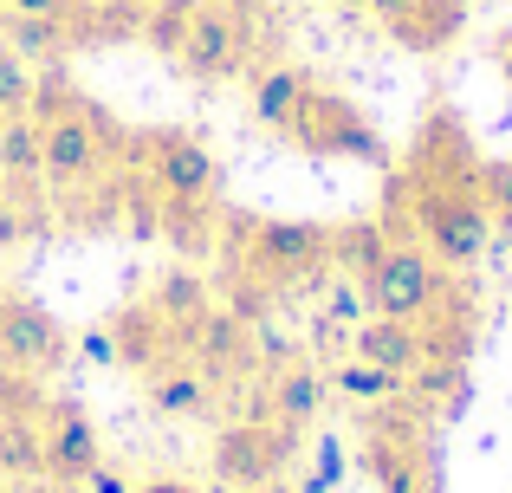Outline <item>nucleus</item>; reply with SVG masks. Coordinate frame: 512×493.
Returning <instances> with one entry per match:
<instances>
[{
    "mask_svg": "<svg viewBox=\"0 0 512 493\" xmlns=\"http://www.w3.org/2000/svg\"><path fill=\"white\" fill-rule=\"evenodd\" d=\"M389 234H415L448 273L474 266L493 241L487 208V156L474 150V130L454 104L415 124V143L402 163H389Z\"/></svg>",
    "mask_w": 512,
    "mask_h": 493,
    "instance_id": "1",
    "label": "nucleus"
},
{
    "mask_svg": "<svg viewBox=\"0 0 512 493\" xmlns=\"http://www.w3.org/2000/svg\"><path fill=\"white\" fill-rule=\"evenodd\" d=\"M338 228L325 221H266V215H234L227 221V273H234V312L266 318V305L312 279L338 273Z\"/></svg>",
    "mask_w": 512,
    "mask_h": 493,
    "instance_id": "2",
    "label": "nucleus"
},
{
    "mask_svg": "<svg viewBox=\"0 0 512 493\" xmlns=\"http://www.w3.org/2000/svg\"><path fill=\"white\" fill-rule=\"evenodd\" d=\"M143 163H150V189L169 241H208L214 215H221V156L188 130H156V137H143Z\"/></svg>",
    "mask_w": 512,
    "mask_h": 493,
    "instance_id": "3",
    "label": "nucleus"
},
{
    "mask_svg": "<svg viewBox=\"0 0 512 493\" xmlns=\"http://www.w3.org/2000/svg\"><path fill=\"white\" fill-rule=\"evenodd\" d=\"M363 474L376 481V493H435L441 468H435V442H428V416H415L409 403H383L363 422Z\"/></svg>",
    "mask_w": 512,
    "mask_h": 493,
    "instance_id": "4",
    "label": "nucleus"
},
{
    "mask_svg": "<svg viewBox=\"0 0 512 493\" xmlns=\"http://www.w3.org/2000/svg\"><path fill=\"white\" fill-rule=\"evenodd\" d=\"M286 143H292V150H305V156H318V163H370V169H389V143H383V130H376V117L363 111L357 98L318 85V78H312V91H305L299 117H292Z\"/></svg>",
    "mask_w": 512,
    "mask_h": 493,
    "instance_id": "5",
    "label": "nucleus"
},
{
    "mask_svg": "<svg viewBox=\"0 0 512 493\" xmlns=\"http://www.w3.org/2000/svg\"><path fill=\"white\" fill-rule=\"evenodd\" d=\"M33 124H39V169L52 189H78L104 169V137L91 130V98L72 85H39L33 98Z\"/></svg>",
    "mask_w": 512,
    "mask_h": 493,
    "instance_id": "6",
    "label": "nucleus"
},
{
    "mask_svg": "<svg viewBox=\"0 0 512 493\" xmlns=\"http://www.w3.org/2000/svg\"><path fill=\"white\" fill-rule=\"evenodd\" d=\"M448 279L454 273L422 241H402V234H396V241L376 253V266L357 279V286H363V305H370V312H383V318H422L428 305L448 292Z\"/></svg>",
    "mask_w": 512,
    "mask_h": 493,
    "instance_id": "7",
    "label": "nucleus"
},
{
    "mask_svg": "<svg viewBox=\"0 0 512 493\" xmlns=\"http://www.w3.org/2000/svg\"><path fill=\"white\" fill-rule=\"evenodd\" d=\"M292 455H299V429H286V422H273V416L227 422L208 448L221 487H273L279 474L292 468Z\"/></svg>",
    "mask_w": 512,
    "mask_h": 493,
    "instance_id": "8",
    "label": "nucleus"
},
{
    "mask_svg": "<svg viewBox=\"0 0 512 493\" xmlns=\"http://www.w3.org/2000/svg\"><path fill=\"white\" fill-rule=\"evenodd\" d=\"M253 59V39H247V13H221V7H201L195 26H188L182 52H175V65H182L195 85H227V78H240Z\"/></svg>",
    "mask_w": 512,
    "mask_h": 493,
    "instance_id": "9",
    "label": "nucleus"
},
{
    "mask_svg": "<svg viewBox=\"0 0 512 493\" xmlns=\"http://www.w3.org/2000/svg\"><path fill=\"white\" fill-rule=\"evenodd\" d=\"M39 461H46V474L65 481V487H85V474L104 461L98 455V422H91L72 396H46V409H39Z\"/></svg>",
    "mask_w": 512,
    "mask_h": 493,
    "instance_id": "10",
    "label": "nucleus"
},
{
    "mask_svg": "<svg viewBox=\"0 0 512 493\" xmlns=\"http://www.w3.org/2000/svg\"><path fill=\"white\" fill-rule=\"evenodd\" d=\"M376 20H383V33L396 39L402 52H415V59H435V52H448L454 39L467 33V13H474V0H376Z\"/></svg>",
    "mask_w": 512,
    "mask_h": 493,
    "instance_id": "11",
    "label": "nucleus"
},
{
    "mask_svg": "<svg viewBox=\"0 0 512 493\" xmlns=\"http://www.w3.org/2000/svg\"><path fill=\"white\" fill-rule=\"evenodd\" d=\"M0 357L39 377V370H59L72 357V338L59 331V318L46 305L20 299V292H0Z\"/></svg>",
    "mask_w": 512,
    "mask_h": 493,
    "instance_id": "12",
    "label": "nucleus"
},
{
    "mask_svg": "<svg viewBox=\"0 0 512 493\" xmlns=\"http://www.w3.org/2000/svg\"><path fill=\"white\" fill-rule=\"evenodd\" d=\"M415 325H422V364H467L480 344V299L461 279H448V292Z\"/></svg>",
    "mask_w": 512,
    "mask_h": 493,
    "instance_id": "13",
    "label": "nucleus"
},
{
    "mask_svg": "<svg viewBox=\"0 0 512 493\" xmlns=\"http://www.w3.org/2000/svg\"><path fill=\"white\" fill-rule=\"evenodd\" d=\"M253 357H260V338H253V325L240 312H208V318L188 325V364H195L208 383L240 377Z\"/></svg>",
    "mask_w": 512,
    "mask_h": 493,
    "instance_id": "14",
    "label": "nucleus"
},
{
    "mask_svg": "<svg viewBox=\"0 0 512 493\" xmlns=\"http://www.w3.org/2000/svg\"><path fill=\"white\" fill-rule=\"evenodd\" d=\"M305 91H312V72H305V65H292V59L260 65V72L247 78V111H253V124L273 130V137H286L292 117H299V104H305Z\"/></svg>",
    "mask_w": 512,
    "mask_h": 493,
    "instance_id": "15",
    "label": "nucleus"
},
{
    "mask_svg": "<svg viewBox=\"0 0 512 493\" xmlns=\"http://www.w3.org/2000/svg\"><path fill=\"white\" fill-rule=\"evenodd\" d=\"M104 331H111V351H117V364L143 370V377H150L156 364H169V357H175V325H169L163 312H156L150 299H143V305H124V312H117Z\"/></svg>",
    "mask_w": 512,
    "mask_h": 493,
    "instance_id": "16",
    "label": "nucleus"
},
{
    "mask_svg": "<svg viewBox=\"0 0 512 493\" xmlns=\"http://www.w3.org/2000/svg\"><path fill=\"white\" fill-rule=\"evenodd\" d=\"M325 396H331V383L318 377L312 364H286V370H273L266 377V396H260V409L253 416H273V422H286V429H312L318 422V409H325Z\"/></svg>",
    "mask_w": 512,
    "mask_h": 493,
    "instance_id": "17",
    "label": "nucleus"
},
{
    "mask_svg": "<svg viewBox=\"0 0 512 493\" xmlns=\"http://www.w3.org/2000/svg\"><path fill=\"white\" fill-rule=\"evenodd\" d=\"M350 357H363V364H383V370H396V377H409V370L422 364V325H415V318H383V312H370L357 331H350Z\"/></svg>",
    "mask_w": 512,
    "mask_h": 493,
    "instance_id": "18",
    "label": "nucleus"
},
{
    "mask_svg": "<svg viewBox=\"0 0 512 493\" xmlns=\"http://www.w3.org/2000/svg\"><path fill=\"white\" fill-rule=\"evenodd\" d=\"M214 396V383L201 377L188 357H169V364H156L150 377H143V403L156 409V416H201Z\"/></svg>",
    "mask_w": 512,
    "mask_h": 493,
    "instance_id": "19",
    "label": "nucleus"
},
{
    "mask_svg": "<svg viewBox=\"0 0 512 493\" xmlns=\"http://www.w3.org/2000/svg\"><path fill=\"white\" fill-rule=\"evenodd\" d=\"M150 305L169 318L175 331H188L195 318H208L214 312V292H208V279L201 273H188V266H175V273L156 279V292H150Z\"/></svg>",
    "mask_w": 512,
    "mask_h": 493,
    "instance_id": "20",
    "label": "nucleus"
},
{
    "mask_svg": "<svg viewBox=\"0 0 512 493\" xmlns=\"http://www.w3.org/2000/svg\"><path fill=\"white\" fill-rule=\"evenodd\" d=\"M0 182H7V189L46 182V169H39V124H33V117H7V124H0Z\"/></svg>",
    "mask_w": 512,
    "mask_h": 493,
    "instance_id": "21",
    "label": "nucleus"
},
{
    "mask_svg": "<svg viewBox=\"0 0 512 493\" xmlns=\"http://www.w3.org/2000/svg\"><path fill=\"white\" fill-rule=\"evenodd\" d=\"M402 383H409V377H396V370H383V364H363V357H350V364H338L331 390L350 396V403H363V409H383V403H396V396H402Z\"/></svg>",
    "mask_w": 512,
    "mask_h": 493,
    "instance_id": "22",
    "label": "nucleus"
},
{
    "mask_svg": "<svg viewBox=\"0 0 512 493\" xmlns=\"http://www.w3.org/2000/svg\"><path fill=\"white\" fill-rule=\"evenodd\" d=\"M7 39L13 52H20V59H59L65 46H72V20H33V13H7Z\"/></svg>",
    "mask_w": 512,
    "mask_h": 493,
    "instance_id": "23",
    "label": "nucleus"
},
{
    "mask_svg": "<svg viewBox=\"0 0 512 493\" xmlns=\"http://www.w3.org/2000/svg\"><path fill=\"white\" fill-rule=\"evenodd\" d=\"M195 13H201V0H156V7L143 13V39H150L163 59H175L182 39H188V26H195Z\"/></svg>",
    "mask_w": 512,
    "mask_h": 493,
    "instance_id": "24",
    "label": "nucleus"
},
{
    "mask_svg": "<svg viewBox=\"0 0 512 493\" xmlns=\"http://www.w3.org/2000/svg\"><path fill=\"white\" fill-rule=\"evenodd\" d=\"M39 409H46V390H39V377L0 357V422H39Z\"/></svg>",
    "mask_w": 512,
    "mask_h": 493,
    "instance_id": "25",
    "label": "nucleus"
},
{
    "mask_svg": "<svg viewBox=\"0 0 512 493\" xmlns=\"http://www.w3.org/2000/svg\"><path fill=\"white\" fill-rule=\"evenodd\" d=\"M33 98H39V78L20 52L0 39V117H33Z\"/></svg>",
    "mask_w": 512,
    "mask_h": 493,
    "instance_id": "26",
    "label": "nucleus"
},
{
    "mask_svg": "<svg viewBox=\"0 0 512 493\" xmlns=\"http://www.w3.org/2000/svg\"><path fill=\"white\" fill-rule=\"evenodd\" d=\"M46 461H39V429L33 422H0V474L7 481H20V474H39Z\"/></svg>",
    "mask_w": 512,
    "mask_h": 493,
    "instance_id": "27",
    "label": "nucleus"
},
{
    "mask_svg": "<svg viewBox=\"0 0 512 493\" xmlns=\"http://www.w3.org/2000/svg\"><path fill=\"white\" fill-rule=\"evenodd\" d=\"M487 208H493V221L512 234V156H493L487 163Z\"/></svg>",
    "mask_w": 512,
    "mask_h": 493,
    "instance_id": "28",
    "label": "nucleus"
},
{
    "mask_svg": "<svg viewBox=\"0 0 512 493\" xmlns=\"http://www.w3.org/2000/svg\"><path fill=\"white\" fill-rule=\"evenodd\" d=\"M7 13H33V20H78V0H7Z\"/></svg>",
    "mask_w": 512,
    "mask_h": 493,
    "instance_id": "29",
    "label": "nucleus"
},
{
    "mask_svg": "<svg viewBox=\"0 0 512 493\" xmlns=\"http://www.w3.org/2000/svg\"><path fill=\"white\" fill-rule=\"evenodd\" d=\"M20 241H26V215L7 208V195H0V247H20Z\"/></svg>",
    "mask_w": 512,
    "mask_h": 493,
    "instance_id": "30",
    "label": "nucleus"
},
{
    "mask_svg": "<svg viewBox=\"0 0 512 493\" xmlns=\"http://www.w3.org/2000/svg\"><path fill=\"white\" fill-rule=\"evenodd\" d=\"M85 487H91V493H137V487H130V481H124L117 468H104V461H98V468L85 474Z\"/></svg>",
    "mask_w": 512,
    "mask_h": 493,
    "instance_id": "31",
    "label": "nucleus"
},
{
    "mask_svg": "<svg viewBox=\"0 0 512 493\" xmlns=\"http://www.w3.org/2000/svg\"><path fill=\"white\" fill-rule=\"evenodd\" d=\"M7 493H72V487H65V481H52V474L39 468V474H20V481H7Z\"/></svg>",
    "mask_w": 512,
    "mask_h": 493,
    "instance_id": "32",
    "label": "nucleus"
},
{
    "mask_svg": "<svg viewBox=\"0 0 512 493\" xmlns=\"http://www.w3.org/2000/svg\"><path fill=\"white\" fill-rule=\"evenodd\" d=\"M85 357H91V364H117V351H111V331H85Z\"/></svg>",
    "mask_w": 512,
    "mask_h": 493,
    "instance_id": "33",
    "label": "nucleus"
},
{
    "mask_svg": "<svg viewBox=\"0 0 512 493\" xmlns=\"http://www.w3.org/2000/svg\"><path fill=\"white\" fill-rule=\"evenodd\" d=\"M137 493H201V487H188L182 474H150V481H137Z\"/></svg>",
    "mask_w": 512,
    "mask_h": 493,
    "instance_id": "34",
    "label": "nucleus"
},
{
    "mask_svg": "<svg viewBox=\"0 0 512 493\" xmlns=\"http://www.w3.org/2000/svg\"><path fill=\"white\" fill-rule=\"evenodd\" d=\"M493 65H500V78L512 85V26H506L500 39H493Z\"/></svg>",
    "mask_w": 512,
    "mask_h": 493,
    "instance_id": "35",
    "label": "nucleus"
},
{
    "mask_svg": "<svg viewBox=\"0 0 512 493\" xmlns=\"http://www.w3.org/2000/svg\"><path fill=\"white\" fill-rule=\"evenodd\" d=\"M201 7H221V13H247V0H201Z\"/></svg>",
    "mask_w": 512,
    "mask_h": 493,
    "instance_id": "36",
    "label": "nucleus"
},
{
    "mask_svg": "<svg viewBox=\"0 0 512 493\" xmlns=\"http://www.w3.org/2000/svg\"><path fill=\"white\" fill-rule=\"evenodd\" d=\"M338 7H344V13H370L376 0H338Z\"/></svg>",
    "mask_w": 512,
    "mask_h": 493,
    "instance_id": "37",
    "label": "nucleus"
},
{
    "mask_svg": "<svg viewBox=\"0 0 512 493\" xmlns=\"http://www.w3.org/2000/svg\"><path fill=\"white\" fill-rule=\"evenodd\" d=\"M0 33H7V0H0Z\"/></svg>",
    "mask_w": 512,
    "mask_h": 493,
    "instance_id": "38",
    "label": "nucleus"
},
{
    "mask_svg": "<svg viewBox=\"0 0 512 493\" xmlns=\"http://www.w3.org/2000/svg\"><path fill=\"white\" fill-rule=\"evenodd\" d=\"M260 493H292V487H279V481H273V487H260Z\"/></svg>",
    "mask_w": 512,
    "mask_h": 493,
    "instance_id": "39",
    "label": "nucleus"
},
{
    "mask_svg": "<svg viewBox=\"0 0 512 493\" xmlns=\"http://www.w3.org/2000/svg\"><path fill=\"white\" fill-rule=\"evenodd\" d=\"M435 493H441V487H435Z\"/></svg>",
    "mask_w": 512,
    "mask_h": 493,
    "instance_id": "40",
    "label": "nucleus"
}]
</instances>
